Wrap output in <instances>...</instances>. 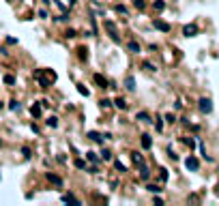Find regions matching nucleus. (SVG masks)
<instances>
[{"label": "nucleus", "instance_id": "f257e3e1", "mask_svg": "<svg viewBox=\"0 0 219 206\" xmlns=\"http://www.w3.org/2000/svg\"><path fill=\"white\" fill-rule=\"evenodd\" d=\"M103 26H105V30L110 32V39L114 43H120V39H118V32H116V26H114V22H110V19H105L103 22Z\"/></svg>", "mask_w": 219, "mask_h": 206}, {"label": "nucleus", "instance_id": "f03ea898", "mask_svg": "<svg viewBox=\"0 0 219 206\" xmlns=\"http://www.w3.org/2000/svg\"><path fill=\"white\" fill-rule=\"evenodd\" d=\"M35 80L41 84V88H49V86H52V80H49V78H45L41 69H37V71H35Z\"/></svg>", "mask_w": 219, "mask_h": 206}, {"label": "nucleus", "instance_id": "7ed1b4c3", "mask_svg": "<svg viewBox=\"0 0 219 206\" xmlns=\"http://www.w3.org/2000/svg\"><path fill=\"white\" fill-rule=\"evenodd\" d=\"M153 26H155L157 30H161V32H170V30H172V26H170L168 22H163V19H153Z\"/></svg>", "mask_w": 219, "mask_h": 206}, {"label": "nucleus", "instance_id": "20e7f679", "mask_svg": "<svg viewBox=\"0 0 219 206\" xmlns=\"http://www.w3.org/2000/svg\"><path fill=\"white\" fill-rule=\"evenodd\" d=\"M198 103H200V112H204V114H211V110H213V103H211V99L202 97Z\"/></svg>", "mask_w": 219, "mask_h": 206}, {"label": "nucleus", "instance_id": "39448f33", "mask_svg": "<svg viewBox=\"0 0 219 206\" xmlns=\"http://www.w3.org/2000/svg\"><path fill=\"white\" fill-rule=\"evenodd\" d=\"M185 167H187V170H191V172H198L200 161H198L196 157H187V159H185Z\"/></svg>", "mask_w": 219, "mask_h": 206}, {"label": "nucleus", "instance_id": "423d86ee", "mask_svg": "<svg viewBox=\"0 0 219 206\" xmlns=\"http://www.w3.org/2000/svg\"><path fill=\"white\" fill-rule=\"evenodd\" d=\"M92 80H95V84H97L99 88H110V84H107V80H105V78H103L101 73H95V78H92Z\"/></svg>", "mask_w": 219, "mask_h": 206}, {"label": "nucleus", "instance_id": "0eeeda50", "mask_svg": "<svg viewBox=\"0 0 219 206\" xmlns=\"http://www.w3.org/2000/svg\"><path fill=\"white\" fill-rule=\"evenodd\" d=\"M183 35H185V37H196V35H198V26H196V24L185 26V28H183Z\"/></svg>", "mask_w": 219, "mask_h": 206}, {"label": "nucleus", "instance_id": "6e6552de", "mask_svg": "<svg viewBox=\"0 0 219 206\" xmlns=\"http://www.w3.org/2000/svg\"><path fill=\"white\" fill-rule=\"evenodd\" d=\"M135 120H142V123H155V120H150L148 112H137V114H135Z\"/></svg>", "mask_w": 219, "mask_h": 206}, {"label": "nucleus", "instance_id": "1a4fd4ad", "mask_svg": "<svg viewBox=\"0 0 219 206\" xmlns=\"http://www.w3.org/2000/svg\"><path fill=\"white\" fill-rule=\"evenodd\" d=\"M150 146H153V140H150V135H148V133H144V135H142V148H146V150H148Z\"/></svg>", "mask_w": 219, "mask_h": 206}, {"label": "nucleus", "instance_id": "9d476101", "mask_svg": "<svg viewBox=\"0 0 219 206\" xmlns=\"http://www.w3.org/2000/svg\"><path fill=\"white\" fill-rule=\"evenodd\" d=\"M125 86H127V90H135V78H133V75H127V78H125Z\"/></svg>", "mask_w": 219, "mask_h": 206}, {"label": "nucleus", "instance_id": "9b49d317", "mask_svg": "<svg viewBox=\"0 0 219 206\" xmlns=\"http://www.w3.org/2000/svg\"><path fill=\"white\" fill-rule=\"evenodd\" d=\"M86 137H90L92 142H103V135H99L97 131H88V133H86Z\"/></svg>", "mask_w": 219, "mask_h": 206}, {"label": "nucleus", "instance_id": "f8f14e48", "mask_svg": "<svg viewBox=\"0 0 219 206\" xmlns=\"http://www.w3.org/2000/svg\"><path fill=\"white\" fill-rule=\"evenodd\" d=\"M86 159L90 161V163H95V165H97L99 161H101V159L97 157V153H92V150H88V153H86Z\"/></svg>", "mask_w": 219, "mask_h": 206}, {"label": "nucleus", "instance_id": "ddd939ff", "mask_svg": "<svg viewBox=\"0 0 219 206\" xmlns=\"http://www.w3.org/2000/svg\"><path fill=\"white\" fill-rule=\"evenodd\" d=\"M41 107H43V105H41V103H35V105H32V107H30V114H32V116H35V118H37V116H41Z\"/></svg>", "mask_w": 219, "mask_h": 206}, {"label": "nucleus", "instance_id": "4468645a", "mask_svg": "<svg viewBox=\"0 0 219 206\" xmlns=\"http://www.w3.org/2000/svg\"><path fill=\"white\" fill-rule=\"evenodd\" d=\"M47 180H52L54 185H58V187H62V178H60V176H56V174H47Z\"/></svg>", "mask_w": 219, "mask_h": 206}, {"label": "nucleus", "instance_id": "2eb2a0df", "mask_svg": "<svg viewBox=\"0 0 219 206\" xmlns=\"http://www.w3.org/2000/svg\"><path fill=\"white\" fill-rule=\"evenodd\" d=\"M114 105H116L118 110H127V107H129V105H127V101H125V99H120V97L114 101Z\"/></svg>", "mask_w": 219, "mask_h": 206}, {"label": "nucleus", "instance_id": "dca6fc26", "mask_svg": "<svg viewBox=\"0 0 219 206\" xmlns=\"http://www.w3.org/2000/svg\"><path fill=\"white\" fill-rule=\"evenodd\" d=\"M45 124H47V127H52V129H54V127H58V118H56V116H49V118H47V120H45Z\"/></svg>", "mask_w": 219, "mask_h": 206}, {"label": "nucleus", "instance_id": "f3484780", "mask_svg": "<svg viewBox=\"0 0 219 206\" xmlns=\"http://www.w3.org/2000/svg\"><path fill=\"white\" fill-rule=\"evenodd\" d=\"M148 176H150V170H148L146 165H142V172H140V178H142V180H146Z\"/></svg>", "mask_w": 219, "mask_h": 206}, {"label": "nucleus", "instance_id": "a211bd4d", "mask_svg": "<svg viewBox=\"0 0 219 206\" xmlns=\"http://www.w3.org/2000/svg\"><path fill=\"white\" fill-rule=\"evenodd\" d=\"M62 202H73V204H80V200H78V198H73L71 193H67V195H62Z\"/></svg>", "mask_w": 219, "mask_h": 206}, {"label": "nucleus", "instance_id": "6ab92c4d", "mask_svg": "<svg viewBox=\"0 0 219 206\" xmlns=\"http://www.w3.org/2000/svg\"><path fill=\"white\" fill-rule=\"evenodd\" d=\"M127 47H129V52H133V54H137V52H140V43H135V41H129Z\"/></svg>", "mask_w": 219, "mask_h": 206}, {"label": "nucleus", "instance_id": "aec40b11", "mask_svg": "<svg viewBox=\"0 0 219 206\" xmlns=\"http://www.w3.org/2000/svg\"><path fill=\"white\" fill-rule=\"evenodd\" d=\"M78 92H80V95H84V97H88V95H90V90H88L84 84H78Z\"/></svg>", "mask_w": 219, "mask_h": 206}, {"label": "nucleus", "instance_id": "412c9836", "mask_svg": "<svg viewBox=\"0 0 219 206\" xmlns=\"http://www.w3.org/2000/svg\"><path fill=\"white\" fill-rule=\"evenodd\" d=\"M114 167H116V170H118L120 174H125V172H127V165H125V163H120V161H114Z\"/></svg>", "mask_w": 219, "mask_h": 206}, {"label": "nucleus", "instance_id": "4be33fe9", "mask_svg": "<svg viewBox=\"0 0 219 206\" xmlns=\"http://www.w3.org/2000/svg\"><path fill=\"white\" fill-rule=\"evenodd\" d=\"M153 6H155V11H163V9H166V2H163V0H155Z\"/></svg>", "mask_w": 219, "mask_h": 206}, {"label": "nucleus", "instance_id": "5701e85b", "mask_svg": "<svg viewBox=\"0 0 219 206\" xmlns=\"http://www.w3.org/2000/svg\"><path fill=\"white\" fill-rule=\"evenodd\" d=\"M133 161H135L137 165H144V157H142L140 153H133Z\"/></svg>", "mask_w": 219, "mask_h": 206}, {"label": "nucleus", "instance_id": "b1692460", "mask_svg": "<svg viewBox=\"0 0 219 206\" xmlns=\"http://www.w3.org/2000/svg\"><path fill=\"white\" fill-rule=\"evenodd\" d=\"M75 167L78 170H86V161L84 159H75Z\"/></svg>", "mask_w": 219, "mask_h": 206}, {"label": "nucleus", "instance_id": "393cba45", "mask_svg": "<svg viewBox=\"0 0 219 206\" xmlns=\"http://www.w3.org/2000/svg\"><path fill=\"white\" fill-rule=\"evenodd\" d=\"M99 105H101L103 110H107V107L112 105V101H110V99H101V101H99Z\"/></svg>", "mask_w": 219, "mask_h": 206}, {"label": "nucleus", "instance_id": "a878e982", "mask_svg": "<svg viewBox=\"0 0 219 206\" xmlns=\"http://www.w3.org/2000/svg\"><path fill=\"white\" fill-rule=\"evenodd\" d=\"M78 52H80V58H82V60H86V58H88V49H86V47H80Z\"/></svg>", "mask_w": 219, "mask_h": 206}, {"label": "nucleus", "instance_id": "bb28decb", "mask_svg": "<svg viewBox=\"0 0 219 206\" xmlns=\"http://www.w3.org/2000/svg\"><path fill=\"white\" fill-rule=\"evenodd\" d=\"M101 159H103V161H110V159H112V153H110V150H103V153H101Z\"/></svg>", "mask_w": 219, "mask_h": 206}, {"label": "nucleus", "instance_id": "cd10ccee", "mask_svg": "<svg viewBox=\"0 0 219 206\" xmlns=\"http://www.w3.org/2000/svg\"><path fill=\"white\" fill-rule=\"evenodd\" d=\"M133 6H135V9H144L146 2H144V0H133Z\"/></svg>", "mask_w": 219, "mask_h": 206}, {"label": "nucleus", "instance_id": "c85d7f7f", "mask_svg": "<svg viewBox=\"0 0 219 206\" xmlns=\"http://www.w3.org/2000/svg\"><path fill=\"white\" fill-rule=\"evenodd\" d=\"M4 84L13 86V84H15V78H13V75H4Z\"/></svg>", "mask_w": 219, "mask_h": 206}, {"label": "nucleus", "instance_id": "c756f323", "mask_svg": "<svg viewBox=\"0 0 219 206\" xmlns=\"http://www.w3.org/2000/svg\"><path fill=\"white\" fill-rule=\"evenodd\" d=\"M75 35H78V32H75V30H73V28H69V30H67V32H65V37H67V39H73V37H75Z\"/></svg>", "mask_w": 219, "mask_h": 206}, {"label": "nucleus", "instance_id": "7c9ffc66", "mask_svg": "<svg viewBox=\"0 0 219 206\" xmlns=\"http://www.w3.org/2000/svg\"><path fill=\"white\" fill-rule=\"evenodd\" d=\"M9 110H19V103L13 99V101H9Z\"/></svg>", "mask_w": 219, "mask_h": 206}, {"label": "nucleus", "instance_id": "2f4dec72", "mask_svg": "<svg viewBox=\"0 0 219 206\" xmlns=\"http://www.w3.org/2000/svg\"><path fill=\"white\" fill-rule=\"evenodd\" d=\"M183 142H185V144H187L189 148H193V146H196V142H193L191 137H183Z\"/></svg>", "mask_w": 219, "mask_h": 206}, {"label": "nucleus", "instance_id": "473e14b6", "mask_svg": "<svg viewBox=\"0 0 219 206\" xmlns=\"http://www.w3.org/2000/svg\"><path fill=\"white\" fill-rule=\"evenodd\" d=\"M146 189H148V191H150V193H159V191H161V189H159V187H157V185H148V187H146Z\"/></svg>", "mask_w": 219, "mask_h": 206}, {"label": "nucleus", "instance_id": "72a5a7b5", "mask_svg": "<svg viewBox=\"0 0 219 206\" xmlns=\"http://www.w3.org/2000/svg\"><path fill=\"white\" fill-rule=\"evenodd\" d=\"M116 13H123V15H127V9H125L123 4H116Z\"/></svg>", "mask_w": 219, "mask_h": 206}, {"label": "nucleus", "instance_id": "f704fd0d", "mask_svg": "<svg viewBox=\"0 0 219 206\" xmlns=\"http://www.w3.org/2000/svg\"><path fill=\"white\" fill-rule=\"evenodd\" d=\"M22 155H24V159H28V157H30V148L24 146V148H22Z\"/></svg>", "mask_w": 219, "mask_h": 206}, {"label": "nucleus", "instance_id": "c9c22d12", "mask_svg": "<svg viewBox=\"0 0 219 206\" xmlns=\"http://www.w3.org/2000/svg\"><path fill=\"white\" fill-rule=\"evenodd\" d=\"M144 69H146V71H155L157 67H155V65H150V62H144Z\"/></svg>", "mask_w": 219, "mask_h": 206}, {"label": "nucleus", "instance_id": "e433bc0d", "mask_svg": "<svg viewBox=\"0 0 219 206\" xmlns=\"http://www.w3.org/2000/svg\"><path fill=\"white\" fill-rule=\"evenodd\" d=\"M47 78H49V80H52V82H54V80H56V73H54V71H52V69H47Z\"/></svg>", "mask_w": 219, "mask_h": 206}, {"label": "nucleus", "instance_id": "4c0bfd02", "mask_svg": "<svg viewBox=\"0 0 219 206\" xmlns=\"http://www.w3.org/2000/svg\"><path fill=\"white\" fill-rule=\"evenodd\" d=\"M166 120H168V123H174V120H176L174 114H166Z\"/></svg>", "mask_w": 219, "mask_h": 206}, {"label": "nucleus", "instance_id": "58836bf2", "mask_svg": "<svg viewBox=\"0 0 219 206\" xmlns=\"http://www.w3.org/2000/svg\"><path fill=\"white\" fill-rule=\"evenodd\" d=\"M155 120H157V131H161V129H163V123H161V118H155Z\"/></svg>", "mask_w": 219, "mask_h": 206}, {"label": "nucleus", "instance_id": "ea45409f", "mask_svg": "<svg viewBox=\"0 0 219 206\" xmlns=\"http://www.w3.org/2000/svg\"><path fill=\"white\" fill-rule=\"evenodd\" d=\"M0 105H2V103H0Z\"/></svg>", "mask_w": 219, "mask_h": 206}]
</instances>
